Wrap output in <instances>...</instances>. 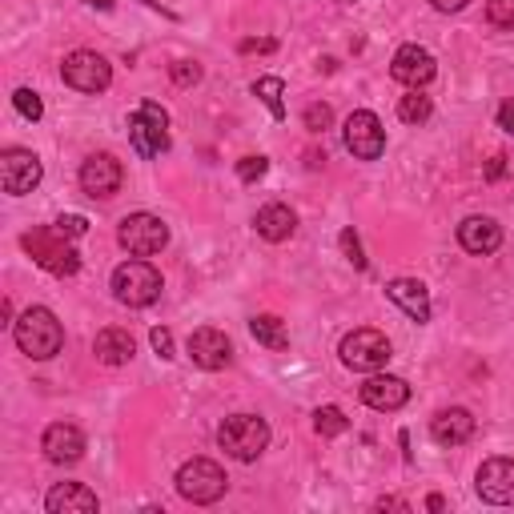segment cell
Segmentation results:
<instances>
[{"mask_svg": "<svg viewBox=\"0 0 514 514\" xmlns=\"http://www.w3.org/2000/svg\"><path fill=\"white\" fill-rule=\"evenodd\" d=\"M13 338H17L21 354H29V358H37V362L61 354V346H65V330H61L57 314L45 310V306L25 310L21 322H13Z\"/></svg>", "mask_w": 514, "mask_h": 514, "instance_id": "cell-1", "label": "cell"}, {"mask_svg": "<svg viewBox=\"0 0 514 514\" xmlns=\"http://www.w3.org/2000/svg\"><path fill=\"white\" fill-rule=\"evenodd\" d=\"M217 442H221V450L229 458L253 462V458H262L266 446H270V426H266V418H257V414H233V418L221 422Z\"/></svg>", "mask_w": 514, "mask_h": 514, "instance_id": "cell-2", "label": "cell"}, {"mask_svg": "<svg viewBox=\"0 0 514 514\" xmlns=\"http://www.w3.org/2000/svg\"><path fill=\"white\" fill-rule=\"evenodd\" d=\"M25 249L33 253V262L41 270H49L53 278H73L81 270V253L69 245V237L61 229H33V233H25Z\"/></svg>", "mask_w": 514, "mask_h": 514, "instance_id": "cell-3", "label": "cell"}, {"mask_svg": "<svg viewBox=\"0 0 514 514\" xmlns=\"http://www.w3.org/2000/svg\"><path fill=\"white\" fill-rule=\"evenodd\" d=\"M113 294L121 306H153L161 298V274L149 262H125L113 270Z\"/></svg>", "mask_w": 514, "mask_h": 514, "instance_id": "cell-4", "label": "cell"}, {"mask_svg": "<svg viewBox=\"0 0 514 514\" xmlns=\"http://www.w3.org/2000/svg\"><path fill=\"white\" fill-rule=\"evenodd\" d=\"M225 486H229L225 470H221L217 462H209V458H193V462H185V466L177 470V490H181V498H189V502H197V506L217 502V498L225 494Z\"/></svg>", "mask_w": 514, "mask_h": 514, "instance_id": "cell-5", "label": "cell"}, {"mask_svg": "<svg viewBox=\"0 0 514 514\" xmlns=\"http://www.w3.org/2000/svg\"><path fill=\"white\" fill-rule=\"evenodd\" d=\"M129 137H133V149L137 157H157L169 149V113L153 101H145L133 117H129Z\"/></svg>", "mask_w": 514, "mask_h": 514, "instance_id": "cell-6", "label": "cell"}, {"mask_svg": "<svg viewBox=\"0 0 514 514\" xmlns=\"http://www.w3.org/2000/svg\"><path fill=\"white\" fill-rule=\"evenodd\" d=\"M117 237H121V245H125L129 253L153 257V253H161V249L169 245V225H165L161 217H153V213H129V217L121 221Z\"/></svg>", "mask_w": 514, "mask_h": 514, "instance_id": "cell-7", "label": "cell"}, {"mask_svg": "<svg viewBox=\"0 0 514 514\" xmlns=\"http://www.w3.org/2000/svg\"><path fill=\"white\" fill-rule=\"evenodd\" d=\"M342 362L350 366V370H362V374H378L386 362H390V342H386V334H378V330H354V334H346L342 338Z\"/></svg>", "mask_w": 514, "mask_h": 514, "instance_id": "cell-8", "label": "cell"}, {"mask_svg": "<svg viewBox=\"0 0 514 514\" xmlns=\"http://www.w3.org/2000/svg\"><path fill=\"white\" fill-rule=\"evenodd\" d=\"M61 77H65V85H73L77 93H105L109 81H113V69H109V61H105L101 53L81 49V53H69V57H65Z\"/></svg>", "mask_w": 514, "mask_h": 514, "instance_id": "cell-9", "label": "cell"}, {"mask_svg": "<svg viewBox=\"0 0 514 514\" xmlns=\"http://www.w3.org/2000/svg\"><path fill=\"white\" fill-rule=\"evenodd\" d=\"M342 137H346V149H350L358 161H378V157L386 153V129H382V121H378L370 109L350 113Z\"/></svg>", "mask_w": 514, "mask_h": 514, "instance_id": "cell-10", "label": "cell"}, {"mask_svg": "<svg viewBox=\"0 0 514 514\" xmlns=\"http://www.w3.org/2000/svg\"><path fill=\"white\" fill-rule=\"evenodd\" d=\"M41 157L29 153V149H5V157H0V185H5V193L21 197V193H33L41 185Z\"/></svg>", "mask_w": 514, "mask_h": 514, "instance_id": "cell-11", "label": "cell"}, {"mask_svg": "<svg viewBox=\"0 0 514 514\" xmlns=\"http://www.w3.org/2000/svg\"><path fill=\"white\" fill-rule=\"evenodd\" d=\"M121 161L117 157H109V153H93L85 165H81V189L89 193V197H113L117 189H121Z\"/></svg>", "mask_w": 514, "mask_h": 514, "instance_id": "cell-12", "label": "cell"}, {"mask_svg": "<svg viewBox=\"0 0 514 514\" xmlns=\"http://www.w3.org/2000/svg\"><path fill=\"white\" fill-rule=\"evenodd\" d=\"M478 494L494 506H506L514 502V462L510 458H490L478 466V478H474Z\"/></svg>", "mask_w": 514, "mask_h": 514, "instance_id": "cell-13", "label": "cell"}, {"mask_svg": "<svg viewBox=\"0 0 514 514\" xmlns=\"http://www.w3.org/2000/svg\"><path fill=\"white\" fill-rule=\"evenodd\" d=\"M390 73H394V81H402L410 89H422V85L434 81V57L422 45H402L390 61Z\"/></svg>", "mask_w": 514, "mask_h": 514, "instance_id": "cell-14", "label": "cell"}, {"mask_svg": "<svg viewBox=\"0 0 514 514\" xmlns=\"http://www.w3.org/2000/svg\"><path fill=\"white\" fill-rule=\"evenodd\" d=\"M189 358H193L201 370H225V366L233 362V346H229V338H225L221 330L205 326V330H197V334L189 338Z\"/></svg>", "mask_w": 514, "mask_h": 514, "instance_id": "cell-15", "label": "cell"}, {"mask_svg": "<svg viewBox=\"0 0 514 514\" xmlns=\"http://www.w3.org/2000/svg\"><path fill=\"white\" fill-rule=\"evenodd\" d=\"M362 402H366L370 410L390 414V410H402V406L410 402V386H406L402 378H394V374H374V378L362 386Z\"/></svg>", "mask_w": 514, "mask_h": 514, "instance_id": "cell-16", "label": "cell"}, {"mask_svg": "<svg viewBox=\"0 0 514 514\" xmlns=\"http://www.w3.org/2000/svg\"><path fill=\"white\" fill-rule=\"evenodd\" d=\"M458 241H462L466 253L486 257V253H494V249L502 245V225H498L494 217H466V221L458 225Z\"/></svg>", "mask_w": 514, "mask_h": 514, "instance_id": "cell-17", "label": "cell"}, {"mask_svg": "<svg viewBox=\"0 0 514 514\" xmlns=\"http://www.w3.org/2000/svg\"><path fill=\"white\" fill-rule=\"evenodd\" d=\"M41 446H45V458L49 462L69 466V462H77L85 454V434L77 426H69V422H57V426L45 430V442Z\"/></svg>", "mask_w": 514, "mask_h": 514, "instance_id": "cell-18", "label": "cell"}, {"mask_svg": "<svg viewBox=\"0 0 514 514\" xmlns=\"http://www.w3.org/2000/svg\"><path fill=\"white\" fill-rule=\"evenodd\" d=\"M49 514H93L97 510V494L81 482H57L45 498Z\"/></svg>", "mask_w": 514, "mask_h": 514, "instance_id": "cell-19", "label": "cell"}, {"mask_svg": "<svg viewBox=\"0 0 514 514\" xmlns=\"http://www.w3.org/2000/svg\"><path fill=\"white\" fill-rule=\"evenodd\" d=\"M386 294H390V302H394L406 318H414V322H430V294H426V286H422V282H414V278H398V282H390V286H386Z\"/></svg>", "mask_w": 514, "mask_h": 514, "instance_id": "cell-20", "label": "cell"}, {"mask_svg": "<svg viewBox=\"0 0 514 514\" xmlns=\"http://www.w3.org/2000/svg\"><path fill=\"white\" fill-rule=\"evenodd\" d=\"M430 434H434L438 446H462V442L474 434V418H470V410H462V406L442 410V414H434Z\"/></svg>", "mask_w": 514, "mask_h": 514, "instance_id": "cell-21", "label": "cell"}, {"mask_svg": "<svg viewBox=\"0 0 514 514\" xmlns=\"http://www.w3.org/2000/svg\"><path fill=\"white\" fill-rule=\"evenodd\" d=\"M133 350H137V342H133V334L129 330H101L97 334V342H93V354H97V362H105V366H125L129 358H133Z\"/></svg>", "mask_w": 514, "mask_h": 514, "instance_id": "cell-22", "label": "cell"}, {"mask_svg": "<svg viewBox=\"0 0 514 514\" xmlns=\"http://www.w3.org/2000/svg\"><path fill=\"white\" fill-rule=\"evenodd\" d=\"M253 225H257V233H262L266 241H290L294 229H298V217H294L290 205H266L262 213H257Z\"/></svg>", "mask_w": 514, "mask_h": 514, "instance_id": "cell-23", "label": "cell"}, {"mask_svg": "<svg viewBox=\"0 0 514 514\" xmlns=\"http://www.w3.org/2000/svg\"><path fill=\"white\" fill-rule=\"evenodd\" d=\"M249 334L262 342L266 350H286L290 346V334H286V326L278 322V318H270V314H262V318H253L249 322Z\"/></svg>", "mask_w": 514, "mask_h": 514, "instance_id": "cell-24", "label": "cell"}, {"mask_svg": "<svg viewBox=\"0 0 514 514\" xmlns=\"http://www.w3.org/2000/svg\"><path fill=\"white\" fill-rule=\"evenodd\" d=\"M253 93L266 101V109L274 113V121H282V117H286V105H282V93H286V85H282L278 77H257V81H253Z\"/></svg>", "mask_w": 514, "mask_h": 514, "instance_id": "cell-25", "label": "cell"}, {"mask_svg": "<svg viewBox=\"0 0 514 514\" xmlns=\"http://www.w3.org/2000/svg\"><path fill=\"white\" fill-rule=\"evenodd\" d=\"M430 113H434V105H430V97H422L418 89H414L410 97H402V105H398V117H402L406 125H422V121H430Z\"/></svg>", "mask_w": 514, "mask_h": 514, "instance_id": "cell-26", "label": "cell"}, {"mask_svg": "<svg viewBox=\"0 0 514 514\" xmlns=\"http://www.w3.org/2000/svg\"><path fill=\"white\" fill-rule=\"evenodd\" d=\"M314 426H318V434H326V438H338V434L350 430V422H346V414H342L338 406H322V410L314 414Z\"/></svg>", "mask_w": 514, "mask_h": 514, "instance_id": "cell-27", "label": "cell"}, {"mask_svg": "<svg viewBox=\"0 0 514 514\" xmlns=\"http://www.w3.org/2000/svg\"><path fill=\"white\" fill-rule=\"evenodd\" d=\"M13 105H17V113H21L25 121H41V117H45V105H41V97H37L33 89H17V93H13Z\"/></svg>", "mask_w": 514, "mask_h": 514, "instance_id": "cell-28", "label": "cell"}, {"mask_svg": "<svg viewBox=\"0 0 514 514\" xmlns=\"http://www.w3.org/2000/svg\"><path fill=\"white\" fill-rule=\"evenodd\" d=\"M486 17L494 29H514V0H486Z\"/></svg>", "mask_w": 514, "mask_h": 514, "instance_id": "cell-29", "label": "cell"}, {"mask_svg": "<svg viewBox=\"0 0 514 514\" xmlns=\"http://www.w3.org/2000/svg\"><path fill=\"white\" fill-rule=\"evenodd\" d=\"M266 169H270V161H266V157H241V161H237V177H241V181H257V177H266Z\"/></svg>", "mask_w": 514, "mask_h": 514, "instance_id": "cell-30", "label": "cell"}, {"mask_svg": "<svg viewBox=\"0 0 514 514\" xmlns=\"http://www.w3.org/2000/svg\"><path fill=\"white\" fill-rule=\"evenodd\" d=\"M342 249H346V257L354 262V270H366V257H362V241H358V233H354V229H342Z\"/></svg>", "mask_w": 514, "mask_h": 514, "instance_id": "cell-31", "label": "cell"}, {"mask_svg": "<svg viewBox=\"0 0 514 514\" xmlns=\"http://www.w3.org/2000/svg\"><path fill=\"white\" fill-rule=\"evenodd\" d=\"M169 73H173V81H177L181 89H189V85H197V81H201V69H197L193 61H177Z\"/></svg>", "mask_w": 514, "mask_h": 514, "instance_id": "cell-32", "label": "cell"}, {"mask_svg": "<svg viewBox=\"0 0 514 514\" xmlns=\"http://www.w3.org/2000/svg\"><path fill=\"white\" fill-rule=\"evenodd\" d=\"M330 121H334L330 105H310V109H306V129L322 133V129H330Z\"/></svg>", "mask_w": 514, "mask_h": 514, "instance_id": "cell-33", "label": "cell"}, {"mask_svg": "<svg viewBox=\"0 0 514 514\" xmlns=\"http://www.w3.org/2000/svg\"><path fill=\"white\" fill-rule=\"evenodd\" d=\"M57 229H61L65 237H81V233H89V221H85L81 213H69V217L57 221Z\"/></svg>", "mask_w": 514, "mask_h": 514, "instance_id": "cell-34", "label": "cell"}, {"mask_svg": "<svg viewBox=\"0 0 514 514\" xmlns=\"http://www.w3.org/2000/svg\"><path fill=\"white\" fill-rule=\"evenodd\" d=\"M149 342H153V350H157L161 358H173V334H169L165 326H157V330L149 334Z\"/></svg>", "mask_w": 514, "mask_h": 514, "instance_id": "cell-35", "label": "cell"}, {"mask_svg": "<svg viewBox=\"0 0 514 514\" xmlns=\"http://www.w3.org/2000/svg\"><path fill=\"white\" fill-rule=\"evenodd\" d=\"M498 125H502V129H506V133L514 137V97H510V101H506V105L498 109Z\"/></svg>", "mask_w": 514, "mask_h": 514, "instance_id": "cell-36", "label": "cell"}, {"mask_svg": "<svg viewBox=\"0 0 514 514\" xmlns=\"http://www.w3.org/2000/svg\"><path fill=\"white\" fill-rule=\"evenodd\" d=\"M430 5H434L438 13H462V9H466V0H430Z\"/></svg>", "mask_w": 514, "mask_h": 514, "instance_id": "cell-37", "label": "cell"}, {"mask_svg": "<svg viewBox=\"0 0 514 514\" xmlns=\"http://www.w3.org/2000/svg\"><path fill=\"white\" fill-rule=\"evenodd\" d=\"M245 53H274V41H245Z\"/></svg>", "mask_w": 514, "mask_h": 514, "instance_id": "cell-38", "label": "cell"}, {"mask_svg": "<svg viewBox=\"0 0 514 514\" xmlns=\"http://www.w3.org/2000/svg\"><path fill=\"white\" fill-rule=\"evenodd\" d=\"M426 506H430V510H442L446 502H442V494H430V498H426Z\"/></svg>", "mask_w": 514, "mask_h": 514, "instance_id": "cell-39", "label": "cell"}]
</instances>
